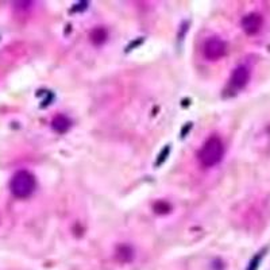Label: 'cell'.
I'll return each instance as SVG.
<instances>
[{"mask_svg":"<svg viewBox=\"0 0 270 270\" xmlns=\"http://www.w3.org/2000/svg\"><path fill=\"white\" fill-rule=\"evenodd\" d=\"M224 156V146L219 136H211L204 144L198 153V160L204 166L211 168L218 165Z\"/></svg>","mask_w":270,"mask_h":270,"instance_id":"cell-1","label":"cell"},{"mask_svg":"<svg viewBox=\"0 0 270 270\" xmlns=\"http://www.w3.org/2000/svg\"><path fill=\"white\" fill-rule=\"evenodd\" d=\"M10 188L14 196L19 198H28L36 189V178L27 170H19L12 176Z\"/></svg>","mask_w":270,"mask_h":270,"instance_id":"cell-2","label":"cell"},{"mask_svg":"<svg viewBox=\"0 0 270 270\" xmlns=\"http://www.w3.org/2000/svg\"><path fill=\"white\" fill-rule=\"evenodd\" d=\"M226 49H227V46H226L224 40H220L219 36H212L204 42L202 54L210 61H216V60L222 58L224 56Z\"/></svg>","mask_w":270,"mask_h":270,"instance_id":"cell-3","label":"cell"},{"mask_svg":"<svg viewBox=\"0 0 270 270\" xmlns=\"http://www.w3.org/2000/svg\"><path fill=\"white\" fill-rule=\"evenodd\" d=\"M262 24H264V18L261 14L252 12L248 14L246 16H243L242 19V28L243 32H246L248 36H254L256 32L261 30Z\"/></svg>","mask_w":270,"mask_h":270,"instance_id":"cell-4","label":"cell"},{"mask_svg":"<svg viewBox=\"0 0 270 270\" xmlns=\"http://www.w3.org/2000/svg\"><path fill=\"white\" fill-rule=\"evenodd\" d=\"M248 80H250V70L248 66H238L232 72L231 76V86H234L235 90H242L244 86H248Z\"/></svg>","mask_w":270,"mask_h":270,"instance_id":"cell-5","label":"cell"},{"mask_svg":"<svg viewBox=\"0 0 270 270\" xmlns=\"http://www.w3.org/2000/svg\"><path fill=\"white\" fill-rule=\"evenodd\" d=\"M70 126H72V122L65 115H57V116H54L53 122H52L53 130L58 134H65L70 128Z\"/></svg>","mask_w":270,"mask_h":270,"instance_id":"cell-6","label":"cell"},{"mask_svg":"<svg viewBox=\"0 0 270 270\" xmlns=\"http://www.w3.org/2000/svg\"><path fill=\"white\" fill-rule=\"evenodd\" d=\"M116 258L122 264H128L134 260V250L127 244H120L116 248Z\"/></svg>","mask_w":270,"mask_h":270,"instance_id":"cell-7","label":"cell"},{"mask_svg":"<svg viewBox=\"0 0 270 270\" xmlns=\"http://www.w3.org/2000/svg\"><path fill=\"white\" fill-rule=\"evenodd\" d=\"M107 38H108V32L104 27H96V28H94V30L90 32V40L94 46L103 45L104 42L107 40Z\"/></svg>","mask_w":270,"mask_h":270,"instance_id":"cell-8","label":"cell"}]
</instances>
